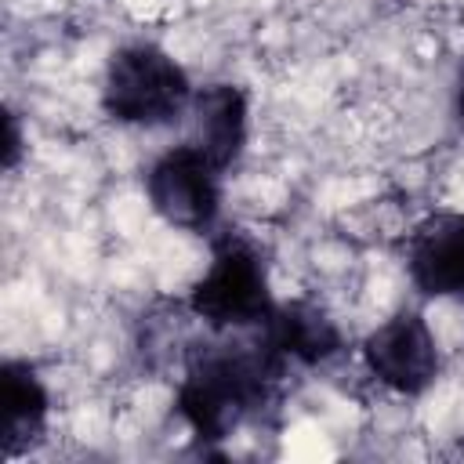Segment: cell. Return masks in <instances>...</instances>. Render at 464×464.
Listing matches in <instances>:
<instances>
[{"label":"cell","mask_w":464,"mask_h":464,"mask_svg":"<svg viewBox=\"0 0 464 464\" xmlns=\"http://www.w3.org/2000/svg\"><path fill=\"white\" fill-rule=\"evenodd\" d=\"M406 272L424 297H464V214L424 218L410 236Z\"/></svg>","instance_id":"6"},{"label":"cell","mask_w":464,"mask_h":464,"mask_svg":"<svg viewBox=\"0 0 464 464\" xmlns=\"http://www.w3.org/2000/svg\"><path fill=\"white\" fill-rule=\"evenodd\" d=\"M4 170H14L18 167V156H22V127H18V116L14 112H4Z\"/></svg>","instance_id":"10"},{"label":"cell","mask_w":464,"mask_h":464,"mask_svg":"<svg viewBox=\"0 0 464 464\" xmlns=\"http://www.w3.org/2000/svg\"><path fill=\"white\" fill-rule=\"evenodd\" d=\"M188 308L210 330H257L272 315L265 257L243 232H225L214 243L207 272L188 290Z\"/></svg>","instance_id":"3"},{"label":"cell","mask_w":464,"mask_h":464,"mask_svg":"<svg viewBox=\"0 0 464 464\" xmlns=\"http://www.w3.org/2000/svg\"><path fill=\"white\" fill-rule=\"evenodd\" d=\"M0 442L4 457H18L40 442L51 413V395L29 362L7 359L0 366Z\"/></svg>","instance_id":"9"},{"label":"cell","mask_w":464,"mask_h":464,"mask_svg":"<svg viewBox=\"0 0 464 464\" xmlns=\"http://www.w3.org/2000/svg\"><path fill=\"white\" fill-rule=\"evenodd\" d=\"M453 112H457V123L464 127V62H460V72H457V91H453Z\"/></svg>","instance_id":"11"},{"label":"cell","mask_w":464,"mask_h":464,"mask_svg":"<svg viewBox=\"0 0 464 464\" xmlns=\"http://www.w3.org/2000/svg\"><path fill=\"white\" fill-rule=\"evenodd\" d=\"M192 145L225 174L246 145V94L236 83H207L192 94Z\"/></svg>","instance_id":"7"},{"label":"cell","mask_w":464,"mask_h":464,"mask_svg":"<svg viewBox=\"0 0 464 464\" xmlns=\"http://www.w3.org/2000/svg\"><path fill=\"white\" fill-rule=\"evenodd\" d=\"M257 337L290 366H319L341 352V330L334 319L308 304V301H286L276 304L272 315L257 326Z\"/></svg>","instance_id":"8"},{"label":"cell","mask_w":464,"mask_h":464,"mask_svg":"<svg viewBox=\"0 0 464 464\" xmlns=\"http://www.w3.org/2000/svg\"><path fill=\"white\" fill-rule=\"evenodd\" d=\"M283 377L286 362L261 337L199 344L185 362L174 410L199 442H221L276 399Z\"/></svg>","instance_id":"1"},{"label":"cell","mask_w":464,"mask_h":464,"mask_svg":"<svg viewBox=\"0 0 464 464\" xmlns=\"http://www.w3.org/2000/svg\"><path fill=\"white\" fill-rule=\"evenodd\" d=\"M145 192L152 210L188 232H207L221 210V170L192 145L167 149L145 174Z\"/></svg>","instance_id":"4"},{"label":"cell","mask_w":464,"mask_h":464,"mask_svg":"<svg viewBox=\"0 0 464 464\" xmlns=\"http://www.w3.org/2000/svg\"><path fill=\"white\" fill-rule=\"evenodd\" d=\"M366 370L399 395H420L439 377V348L420 312H395L362 341Z\"/></svg>","instance_id":"5"},{"label":"cell","mask_w":464,"mask_h":464,"mask_svg":"<svg viewBox=\"0 0 464 464\" xmlns=\"http://www.w3.org/2000/svg\"><path fill=\"white\" fill-rule=\"evenodd\" d=\"M192 105V83L185 69L156 44L120 47L102 80V109L112 123L167 127Z\"/></svg>","instance_id":"2"}]
</instances>
